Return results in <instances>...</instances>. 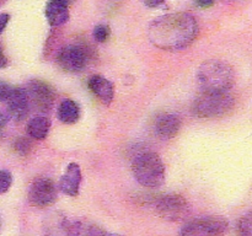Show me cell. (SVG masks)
I'll return each instance as SVG.
<instances>
[{"instance_id":"obj_3","label":"cell","mask_w":252,"mask_h":236,"mask_svg":"<svg viewBox=\"0 0 252 236\" xmlns=\"http://www.w3.org/2000/svg\"><path fill=\"white\" fill-rule=\"evenodd\" d=\"M132 170L135 179L148 188H158L165 181L164 162L154 151L138 154L133 160Z\"/></svg>"},{"instance_id":"obj_4","label":"cell","mask_w":252,"mask_h":236,"mask_svg":"<svg viewBox=\"0 0 252 236\" xmlns=\"http://www.w3.org/2000/svg\"><path fill=\"white\" fill-rule=\"evenodd\" d=\"M235 105L234 96L228 92H202L192 106L196 116L202 118H216L226 115Z\"/></svg>"},{"instance_id":"obj_23","label":"cell","mask_w":252,"mask_h":236,"mask_svg":"<svg viewBox=\"0 0 252 236\" xmlns=\"http://www.w3.org/2000/svg\"><path fill=\"white\" fill-rule=\"evenodd\" d=\"M11 90H12V88L9 85V84H6L5 81L0 80V102L7 100V97H9Z\"/></svg>"},{"instance_id":"obj_5","label":"cell","mask_w":252,"mask_h":236,"mask_svg":"<svg viewBox=\"0 0 252 236\" xmlns=\"http://www.w3.org/2000/svg\"><path fill=\"white\" fill-rule=\"evenodd\" d=\"M152 206L160 218L167 221H182L191 214V206L180 194H164L153 198Z\"/></svg>"},{"instance_id":"obj_1","label":"cell","mask_w":252,"mask_h":236,"mask_svg":"<svg viewBox=\"0 0 252 236\" xmlns=\"http://www.w3.org/2000/svg\"><path fill=\"white\" fill-rule=\"evenodd\" d=\"M198 34V24L186 12L166 14L153 20L148 37L155 47L164 51H181L189 47Z\"/></svg>"},{"instance_id":"obj_20","label":"cell","mask_w":252,"mask_h":236,"mask_svg":"<svg viewBox=\"0 0 252 236\" xmlns=\"http://www.w3.org/2000/svg\"><path fill=\"white\" fill-rule=\"evenodd\" d=\"M12 183V176L7 170H0V194L6 193Z\"/></svg>"},{"instance_id":"obj_13","label":"cell","mask_w":252,"mask_h":236,"mask_svg":"<svg viewBox=\"0 0 252 236\" xmlns=\"http://www.w3.org/2000/svg\"><path fill=\"white\" fill-rule=\"evenodd\" d=\"M181 128V119L179 116L172 113H165L158 117L155 122V129L162 139H171L179 133Z\"/></svg>"},{"instance_id":"obj_19","label":"cell","mask_w":252,"mask_h":236,"mask_svg":"<svg viewBox=\"0 0 252 236\" xmlns=\"http://www.w3.org/2000/svg\"><path fill=\"white\" fill-rule=\"evenodd\" d=\"M94 38H95L96 42H100V43H103L108 39L111 34V30L107 25H97V26L94 29Z\"/></svg>"},{"instance_id":"obj_30","label":"cell","mask_w":252,"mask_h":236,"mask_svg":"<svg viewBox=\"0 0 252 236\" xmlns=\"http://www.w3.org/2000/svg\"><path fill=\"white\" fill-rule=\"evenodd\" d=\"M105 236H122V235H120V234H115V233H110V231H107Z\"/></svg>"},{"instance_id":"obj_26","label":"cell","mask_w":252,"mask_h":236,"mask_svg":"<svg viewBox=\"0 0 252 236\" xmlns=\"http://www.w3.org/2000/svg\"><path fill=\"white\" fill-rule=\"evenodd\" d=\"M194 1H196V4L198 5L199 7H202V9H207V7L213 6L216 0H194Z\"/></svg>"},{"instance_id":"obj_2","label":"cell","mask_w":252,"mask_h":236,"mask_svg":"<svg viewBox=\"0 0 252 236\" xmlns=\"http://www.w3.org/2000/svg\"><path fill=\"white\" fill-rule=\"evenodd\" d=\"M197 80L202 92H228L234 85L235 74L228 63L211 59L199 66Z\"/></svg>"},{"instance_id":"obj_14","label":"cell","mask_w":252,"mask_h":236,"mask_svg":"<svg viewBox=\"0 0 252 236\" xmlns=\"http://www.w3.org/2000/svg\"><path fill=\"white\" fill-rule=\"evenodd\" d=\"M46 19L53 27L62 26L69 20V10L66 5L58 0H49L46 5Z\"/></svg>"},{"instance_id":"obj_8","label":"cell","mask_w":252,"mask_h":236,"mask_svg":"<svg viewBox=\"0 0 252 236\" xmlns=\"http://www.w3.org/2000/svg\"><path fill=\"white\" fill-rule=\"evenodd\" d=\"M57 60L62 69L69 73H79L90 60V49L80 44H69L58 52Z\"/></svg>"},{"instance_id":"obj_17","label":"cell","mask_w":252,"mask_h":236,"mask_svg":"<svg viewBox=\"0 0 252 236\" xmlns=\"http://www.w3.org/2000/svg\"><path fill=\"white\" fill-rule=\"evenodd\" d=\"M238 231L240 236H252V210L241 216L238 224Z\"/></svg>"},{"instance_id":"obj_18","label":"cell","mask_w":252,"mask_h":236,"mask_svg":"<svg viewBox=\"0 0 252 236\" xmlns=\"http://www.w3.org/2000/svg\"><path fill=\"white\" fill-rule=\"evenodd\" d=\"M14 149L17 154H20L21 156H26L31 152L32 150V143L29 138L20 137L15 140L14 143Z\"/></svg>"},{"instance_id":"obj_12","label":"cell","mask_w":252,"mask_h":236,"mask_svg":"<svg viewBox=\"0 0 252 236\" xmlns=\"http://www.w3.org/2000/svg\"><path fill=\"white\" fill-rule=\"evenodd\" d=\"M89 88L91 92L105 105H110L115 97V88L112 83L102 75H94L89 79Z\"/></svg>"},{"instance_id":"obj_11","label":"cell","mask_w":252,"mask_h":236,"mask_svg":"<svg viewBox=\"0 0 252 236\" xmlns=\"http://www.w3.org/2000/svg\"><path fill=\"white\" fill-rule=\"evenodd\" d=\"M81 183V170L75 162L68 165L65 172L59 181V188L64 194L70 197H76L79 194Z\"/></svg>"},{"instance_id":"obj_7","label":"cell","mask_w":252,"mask_h":236,"mask_svg":"<svg viewBox=\"0 0 252 236\" xmlns=\"http://www.w3.org/2000/svg\"><path fill=\"white\" fill-rule=\"evenodd\" d=\"M25 91H26L30 106L38 112H48L53 107L56 92L49 84L34 79V80L29 81Z\"/></svg>"},{"instance_id":"obj_9","label":"cell","mask_w":252,"mask_h":236,"mask_svg":"<svg viewBox=\"0 0 252 236\" xmlns=\"http://www.w3.org/2000/svg\"><path fill=\"white\" fill-rule=\"evenodd\" d=\"M57 186L52 179L41 177L36 178L29 189V199L31 204L38 208L49 206L57 201Z\"/></svg>"},{"instance_id":"obj_24","label":"cell","mask_w":252,"mask_h":236,"mask_svg":"<svg viewBox=\"0 0 252 236\" xmlns=\"http://www.w3.org/2000/svg\"><path fill=\"white\" fill-rule=\"evenodd\" d=\"M9 20H10L9 14H5V12L0 14V33H1V32L5 30V27L7 26V24H9Z\"/></svg>"},{"instance_id":"obj_16","label":"cell","mask_w":252,"mask_h":236,"mask_svg":"<svg viewBox=\"0 0 252 236\" xmlns=\"http://www.w3.org/2000/svg\"><path fill=\"white\" fill-rule=\"evenodd\" d=\"M79 117H80V108L75 101L69 98L62 101L58 107V118L61 122L65 124H73L79 119Z\"/></svg>"},{"instance_id":"obj_15","label":"cell","mask_w":252,"mask_h":236,"mask_svg":"<svg viewBox=\"0 0 252 236\" xmlns=\"http://www.w3.org/2000/svg\"><path fill=\"white\" fill-rule=\"evenodd\" d=\"M51 129V120L44 116H36L27 123V134L30 138L37 140H43L48 135Z\"/></svg>"},{"instance_id":"obj_28","label":"cell","mask_w":252,"mask_h":236,"mask_svg":"<svg viewBox=\"0 0 252 236\" xmlns=\"http://www.w3.org/2000/svg\"><path fill=\"white\" fill-rule=\"evenodd\" d=\"M6 65H7V59L6 57H5L4 52H2L1 47H0V69L5 68Z\"/></svg>"},{"instance_id":"obj_27","label":"cell","mask_w":252,"mask_h":236,"mask_svg":"<svg viewBox=\"0 0 252 236\" xmlns=\"http://www.w3.org/2000/svg\"><path fill=\"white\" fill-rule=\"evenodd\" d=\"M9 113H5V112H0V128H4L6 125V123L9 122Z\"/></svg>"},{"instance_id":"obj_31","label":"cell","mask_w":252,"mask_h":236,"mask_svg":"<svg viewBox=\"0 0 252 236\" xmlns=\"http://www.w3.org/2000/svg\"><path fill=\"white\" fill-rule=\"evenodd\" d=\"M5 1H6V0H0V6H1V5H4Z\"/></svg>"},{"instance_id":"obj_21","label":"cell","mask_w":252,"mask_h":236,"mask_svg":"<svg viewBox=\"0 0 252 236\" xmlns=\"http://www.w3.org/2000/svg\"><path fill=\"white\" fill-rule=\"evenodd\" d=\"M81 235V223L78 220H68L66 224L65 236H80Z\"/></svg>"},{"instance_id":"obj_29","label":"cell","mask_w":252,"mask_h":236,"mask_svg":"<svg viewBox=\"0 0 252 236\" xmlns=\"http://www.w3.org/2000/svg\"><path fill=\"white\" fill-rule=\"evenodd\" d=\"M58 1L63 2L64 5H66V6H69V5L71 4V1H73V0H58Z\"/></svg>"},{"instance_id":"obj_10","label":"cell","mask_w":252,"mask_h":236,"mask_svg":"<svg viewBox=\"0 0 252 236\" xmlns=\"http://www.w3.org/2000/svg\"><path fill=\"white\" fill-rule=\"evenodd\" d=\"M7 113L15 120H22L30 112L29 98L24 88H12L6 100Z\"/></svg>"},{"instance_id":"obj_22","label":"cell","mask_w":252,"mask_h":236,"mask_svg":"<svg viewBox=\"0 0 252 236\" xmlns=\"http://www.w3.org/2000/svg\"><path fill=\"white\" fill-rule=\"evenodd\" d=\"M106 230L98 225H90L84 233V236H105Z\"/></svg>"},{"instance_id":"obj_25","label":"cell","mask_w":252,"mask_h":236,"mask_svg":"<svg viewBox=\"0 0 252 236\" xmlns=\"http://www.w3.org/2000/svg\"><path fill=\"white\" fill-rule=\"evenodd\" d=\"M165 0H142L143 4L148 7H158L164 4Z\"/></svg>"},{"instance_id":"obj_6","label":"cell","mask_w":252,"mask_h":236,"mask_svg":"<svg viewBox=\"0 0 252 236\" xmlns=\"http://www.w3.org/2000/svg\"><path fill=\"white\" fill-rule=\"evenodd\" d=\"M228 228V220L223 216H203L187 223L180 231V236H224Z\"/></svg>"}]
</instances>
